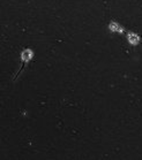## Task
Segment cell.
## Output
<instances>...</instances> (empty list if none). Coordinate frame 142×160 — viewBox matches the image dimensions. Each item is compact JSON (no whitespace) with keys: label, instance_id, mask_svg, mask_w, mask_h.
Masks as SVG:
<instances>
[{"label":"cell","instance_id":"cell-1","mask_svg":"<svg viewBox=\"0 0 142 160\" xmlns=\"http://www.w3.org/2000/svg\"><path fill=\"white\" fill-rule=\"evenodd\" d=\"M32 56H34V52H32V50H30V49H26V50H23V51H22V53H21L22 66H21V69H20V71H21V70H22V68L26 66V65L28 64L29 61L32 59Z\"/></svg>","mask_w":142,"mask_h":160},{"label":"cell","instance_id":"cell-2","mask_svg":"<svg viewBox=\"0 0 142 160\" xmlns=\"http://www.w3.org/2000/svg\"><path fill=\"white\" fill-rule=\"evenodd\" d=\"M127 40L131 45H138L140 43V36L135 32H129L127 35Z\"/></svg>","mask_w":142,"mask_h":160},{"label":"cell","instance_id":"cell-3","mask_svg":"<svg viewBox=\"0 0 142 160\" xmlns=\"http://www.w3.org/2000/svg\"><path fill=\"white\" fill-rule=\"evenodd\" d=\"M109 29H110L112 32H118V34H123V32H124V28L121 27L118 22H115V21L110 22V24H109Z\"/></svg>","mask_w":142,"mask_h":160}]
</instances>
